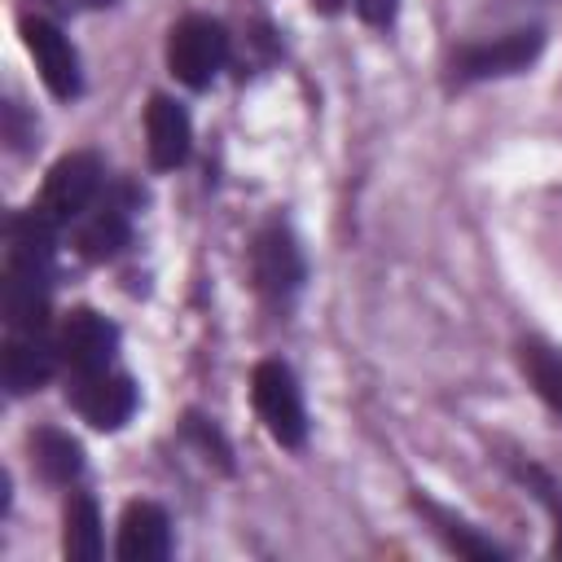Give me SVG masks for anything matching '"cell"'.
<instances>
[{
	"mask_svg": "<svg viewBox=\"0 0 562 562\" xmlns=\"http://www.w3.org/2000/svg\"><path fill=\"white\" fill-rule=\"evenodd\" d=\"M250 400H255V413H259L263 430H268L281 448H299V443H303V435H307L303 395H299L294 373H290L281 360L255 364V373H250Z\"/></svg>",
	"mask_w": 562,
	"mask_h": 562,
	"instance_id": "obj_1",
	"label": "cell"
},
{
	"mask_svg": "<svg viewBox=\"0 0 562 562\" xmlns=\"http://www.w3.org/2000/svg\"><path fill=\"white\" fill-rule=\"evenodd\" d=\"M228 61V35L220 22L211 18H180L167 35V66L180 83L189 88H206Z\"/></svg>",
	"mask_w": 562,
	"mask_h": 562,
	"instance_id": "obj_2",
	"label": "cell"
},
{
	"mask_svg": "<svg viewBox=\"0 0 562 562\" xmlns=\"http://www.w3.org/2000/svg\"><path fill=\"white\" fill-rule=\"evenodd\" d=\"M97 193H101V158L97 154H66L53 162L35 211H44L61 228V224L79 220L97 202Z\"/></svg>",
	"mask_w": 562,
	"mask_h": 562,
	"instance_id": "obj_3",
	"label": "cell"
},
{
	"mask_svg": "<svg viewBox=\"0 0 562 562\" xmlns=\"http://www.w3.org/2000/svg\"><path fill=\"white\" fill-rule=\"evenodd\" d=\"M66 400L97 430H119L136 413V386H132V378L110 373V369L75 373L70 386H66Z\"/></svg>",
	"mask_w": 562,
	"mask_h": 562,
	"instance_id": "obj_4",
	"label": "cell"
},
{
	"mask_svg": "<svg viewBox=\"0 0 562 562\" xmlns=\"http://www.w3.org/2000/svg\"><path fill=\"white\" fill-rule=\"evenodd\" d=\"M22 40H26V53L35 57V70H40V79L48 83V92L61 97V101L79 97L83 75H79V53H75V44H70L53 22H44V18H26V22H22Z\"/></svg>",
	"mask_w": 562,
	"mask_h": 562,
	"instance_id": "obj_5",
	"label": "cell"
},
{
	"mask_svg": "<svg viewBox=\"0 0 562 562\" xmlns=\"http://www.w3.org/2000/svg\"><path fill=\"white\" fill-rule=\"evenodd\" d=\"M114 347H119V329L97 316L92 307H75L61 329H57V351H61V364L70 373H97V369H110L114 360Z\"/></svg>",
	"mask_w": 562,
	"mask_h": 562,
	"instance_id": "obj_6",
	"label": "cell"
},
{
	"mask_svg": "<svg viewBox=\"0 0 562 562\" xmlns=\"http://www.w3.org/2000/svg\"><path fill=\"white\" fill-rule=\"evenodd\" d=\"M544 48V35L531 26V31H509V35H496L487 44H470L457 53V75L461 79H496V75H518L527 70Z\"/></svg>",
	"mask_w": 562,
	"mask_h": 562,
	"instance_id": "obj_7",
	"label": "cell"
},
{
	"mask_svg": "<svg viewBox=\"0 0 562 562\" xmlns=\"http://www.w3.org/2000/svg\"><path fill=\"white\" fill-rule=\"evenodd\" d=\"M57 364H61L57 338H48L44 329H9V338H4V364H0L9 395H26V391L44 386Z\"/></svg>",
	"mask_w": 562,
	"mask_h": 562,
	"instance_id": "obj_8",
	"label": "cell"
},
{
	"mask_svg": "<svg viewBox=\"0 0 562 562\" xmlns=\"http://www.w3.org/2000/svg\"><path fill=\"white\" fill-rule=\"evenodd\" d=\"M189 140H193V127H189V114L180 101L171 97H149V110H145V145H149V162L158 171H171L189 158Z\"/></svg>",
	"mask_w": 562,
	"mask_h": 562,
	"instance_id": "obj_9",
	"label": "cell"
},
{
	"mask_svg": "<svg viewBox=\"0 0 562 562\" xmlns=\"http://www.w3.org/2000/svg\"><path fill=\"white\" fill-rule=\"evenodd\" d=\"M250 268H255V281H259L263 294H290L303 281V255H299L294 237L281 224H272L255 237Z\"/></svg>",
	"mask_w": 562,
	"mask_h": 562,
	"instance_id": "obj_10",
	"label": "cell"
},
{
	"mask_svg": "<svg viewBox=\"0 0 562 562\" xmlns=\"http://www.w3.org/2000/svg\"><path fill=\"white\" fill-rule=\"evenodd\" d=\"M171 553V518L154 501H132L119 522V558L123 562H162Z\"/></svg>",
	"mask_w": 562,
	"mask_h": 562,
	"instance_id": "obj_11",
	"label": "cell"
},
{
	"mask_svg": "<svg viewBox=\"0 0 562 562\" xmlns=\"http://www.w3.org/2000/svg\"><path fill=\"white\" fill-rule=\"evenodd\" d=\"M4 321H9V329H44V321H48V272L9 263Z\"/></svg>",
	"mask_w": 562,
	"mask_h": 562,
	"instance_id": "obj_12",
	"label": "cell"
},
{
	"mask_svg": "<svg viewBox=\"0 0 562 562\" xmlns=\"http://www.w3.org/2000/svg\"><path fill=\"white\" fill-rule=\"evenodd\" d=\"M127 246V206L105 198V202H92L83 215H79V250L83 259H110Z\"/></svg>",
	"mask_w": 562,
	"mask_h": 562,
	"instance_id": "obj_13",
	"label": "cell"
},
{
	"mask_svg": "<svg viewBox=\"0 0 562 562\" xmlns=\"http://www.w3.org/2000/svg\"><path fill=\"white\" fill-rule=\"evenodd\" d=\"M53 233L57 224L44 215V211H22L9 220V263L18 268H40L48 272V259H53Z\"/></svg>",
	"mask_w": 562,
	"mask_h": 562,
	"instance_id": "obj_14",
	"label": "cell"
},
{
	"mask_svg": "<svg viewBox=\"0 0 562 562\" xmlns=\"http://www.w3.org/2000/svg\"><path fill=\"white\" fill-rule=\"evenodd\" d=\"M31 448H35V465L44 470L48 483H70V479H79V470H83V448H79L66 430L44 426V430L31 435Z\"/></svg>",
	"mask_w": 562,
	"mask_h": 562,
	"instance_id": "obj_15",
	"label": "cell"
},
{
	"mask_svg": "<svg viewBox=\"0 0 562 562\" xmlns=\"http://www.w3.org/2000/svg\"><path fill=\"white\" fill-rule=\"evenodd\" d=\"M61 549L75 562H97L101 558V514H97V501L92 496H70Z\"/></svg>",
	"mask_w": 562,
	"mask_h": 562,
	"instance_id": "obj_16",
	"label": "cell"
},
{
	"mask_svg": "<svg viewBox=\"0 0 562 562\" xmlns=\"http://www.w3.org/2000/svg\"><path fill=\"white\" fill-rule=\"evenodd\" d=\"M522 369L531 378V386L540 391V400L562 413V356L549 347H522Z\"/></svg>",
	"mask_w": 562,
	"mask_h": 562,
	"instance_id": "obj_17",
	"label": "cell"
},
{
	"mask_svg": "<svg viewBox=\"0 0 562 562\" xmlns=\"http://www.w3.org/2000/svg\"><path fill=\"white\" fill-rule=\"evenodd\" d=\"M430 514H435L439 531L448 536V544H452L457 553H465V558H487V562H496V558H501V549H496L492 540H479L465 522H452V518H448V514H439V509H430Z\"/></svg>",
	"mask_w": 562,
	"mask_h": 562,
	"instance_id": "obj_18",
	"label": "cell"
},
{
	"mask_svg": "<svg viewBox=\"0 0 562 562\" xmlns=\"http://www.w3.org/2000/svg\"><path fill=\"white\" fill-rule=\"evenodd\" d=\"M395 4H400V0H360L356 9H360V18H364V22H391Z\"/></svg>",
	"mask_w": 562,
	"mask_h": 562,
	"instance_id": "obj_19",
	"label": "cell"
},
{
	"mask_svg": "<svg viewBox=\"0 0 562 562\" xmlns=\"http://www.w3.org/2000/svg\"><path fill=\"white\" fill-rule=\"evenodd\" d=\"M40 4L53 9V13H88V9H105L114 0H40Z\"/></svg>",
	"mask_w": 562,
	"mask_h": 562,
	"instance_id": "obj_20",
	"label": "cell"
}]
</instances>
